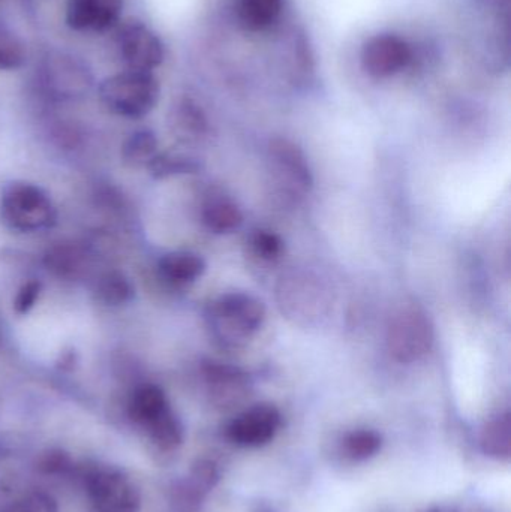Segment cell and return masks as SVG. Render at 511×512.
Returning <instances> with one entry per match:
<instances>
[{
	"mask_svg": "<svg viewBox=\"0 0 511 512\" xmlns=\"http://www.w3.org/2000/svg\"><path fill=\"white\" fill-rule=\"evenodd\" d=\"M126 415L156 459H168L182 447L185 439L182 421L158 385L134 388L126 402Z\"/></svg>",
	"mask_w": 511,
	"mask_h": 512,
	"instance_id": "obj_1",
	"label": "cell"
},
{
	"mask_svg": "<svg viewBox=\"0 0 511 512\" xmlns=\"http://www.w3.org/2000/svg\"><path fill=\"white\" fill-rule=\"evenodd\" d=\"M207 318L213 336L222 345L236 348L260 330L266 318V307L254 295L228 292L210 304Z\"/></svg>",
	"mask_w": 511,
	"mask_h": 512,
	"instance_id": "obj_2",
	"label": "cell"
},
{
	"mask_svg": "<svg viewBox=\"0 0 511 512\" xmlns=\"http://www.w3.org/2000/svg\"><path fill=\"white\" fill-rule=\"evenodd\" d=\"M95 512H138L141 492L122 469L108 465L81 466L75 472Z\"/></svg>",
	"mask_w": 511,
	"mask_h": 512,
	"instance_id": "obj_3",
	"label": "cell"
},
{
	"mask_svg": "<svg viewBox=\"0 0 511 512\" xmlns=\"http://www.w3.org/2000/svg\"><path fill=\"white\" fill-rule=\"evenodd\" d=\"M0 215L9 228L21 233L48 230L57 221L56 207L47 192L27 182H11L5 186Z\"/></svg>",
	"mask_w": 511,
	"mask_h": 512,
	"instance_id": "obj_4",
	"label": "cell"
},
{
	"mask_svg": "<svg viewBox=\"0 0 511 512\" xmlns=\"http://www.w3.org/2000/svg\"><path fill=\"white\" fill-rule=\"evenodd\" d=\"M99 95L108 110L128 119L147 116L159 101V83L152 72H120L104 80Z\"/></svg>",
	"mask_w": 511,
	"mask_h": 512,
	"instance_id": "obj_5",
	"label": "cell"
},
{
	"mask_svg": "<svg viewBox=\"0 0 511 512\" xmlns=\"http://www.w3.org/2000/svg\"><path fill=\"white\" fill-rule=\"evenodd\" d=\"M434 325L420 309L401 310L387 331V348L393 360L411 364L425 357L434 346Z\"/></svg>",
	"mask_w": 511,
	"mask_h": 512,
	"instance_id": "obj_6",
	"label": "cell"
},
{
	"mask_svg": "<svg viewBox=\"0 0 511 512\" xmlns=\"http://www.w3.org/2000/svg\"><path fill=\"white\" fill-rule=\"evenodd\" d=\"M117 48L123 62L134 71L152 72L164 60L161 39L143 23H129L117 35Z\"/></svg>",
	"mask_w": 511,
	"mask_h": 512,
	"instance_id": "obj_7",
	"label": "cell"
},
{
	"mask_svg": "<svg viewBox=\"0 0 511 512\" xmlns=\"http://www.w3.org/2000/svg\"><path fill=\"white\" fill-rule=\"evenodd\" d=\"M410 45L392 33L372 36L362 48V66L371 77L387 78L410 63Z\"/></svg>",
	"mask_w": 511,
	"mask_h": 512,
	"instance_id": "obj_8",
	"label": "cell"
},
{
	"mask_svg": "<svg viewBox=\"0 0 511 512\" xmlns=\"http://www.w3.org/2000/svg\"><path fill=\"white\" fill-rule=\"evenodd\" d=\"M281 426V412L269 403L254 406L231 421L227 436L240 447H263L275 438Z\"/></svg>",
	"mask_w": 511,
	"mask_h": 512,
	"instance_id": "obj_9",
	"label": "cell"
},
{
	"mask_svg": "<svg viewBox=\"0 0 511 512\" xmlns=\"http://www.w3.org/2000/svg\"><path fill=\"white\" fill-rule=\"evenodd\" d=\"M269 161L276 179L281 185L287 186V191L305 194L312 188L314 179L308 159L293 141L285 138L270 141Z\"/></svg>",
	"mask_w": 511,
	"mask_h": 512,
	"instance_id": "obj_10",
	"label": "cell"
},
{
	"mask_svg": "<svg viewBox=\"0 0 511 512\" xmlns=\"http://www.w3.org/2000/svg\"><path fill=\"white\" fill-rule=\"evenodd\" d=\"M204 378L209 385L213 402L222 408H230L245 399L249 390L248 375L231 364L206 361L203 364Z\"/></svg>",
	"mask_w": 511,
	"mask_h": 512,
	"instance_id": "obj_11",
	"label": "cell"
},
{
	"mask_svg": "<svg viewBox=\"0 0 511 512\" xmlns=\"http://www.w3.org/2000/svg\"><path fill=\"white\" fill-rule=\"evenodd\" d=\"M123 0H68L66 23L75 30H105L117 23Z\"/></svg>",
	"mask_w": 511,
	"mask_h": 512,
	"instance_id": "obj_12",
	"label": "cell"
},
{
	"mask_svg": "<svg viewBox=\"0 0 511 512\" xmlns=\"http://www.w3.org/2000/svg\"><path fill=\"white\" fill-rule=\"evenodd\" d=\"M218 469L209 460H198L188 478L173 489V505L179 512H195L204 496L218 483Z\"/></svg>",
	"mask_w": 511,
	"mask_h": 512,
	"instance_id": "obj_13",
	"label": "cell"
},
{
	"mask_svg": "<svg viewBox=\"0 0 511 512\" xmlns=\"http://www.w3.org/2000/svg\"><path fill=\"white\" fill-rule=\"evenodd\" d=\"M203 222L215 234H230L243 224V213L225 197H213L203 207Z\"/></svg>",
	"mask_w": 511,
	"mask_h": 512,
	"instance_id": "obj_14",
	"label": "cell"
},
{
	"mask_svg": "<svg viewBox=\"0 0 511 512\" xmlns=\"http://www.w3.org/2000/svg\"><path fill=\"white\" fill-rule=\"evenodd\" d=\"M159 270L165 279L174 283H191L206 271V261L192 252H171L162 256Z\"/></svg>",
	"mask_w": 511,
	"mask_h": 512,
	"instance_id": "obj_15",
	"label": "cell"
},
{
	"mask_svg": "<svg viewBox=\"0 0 511 512\" xmlns=\"http://www.w3.org/2000/svg\"><path fill=\"white\" fill-rule=\"evenodd\" d=\"M284 0H239V20L251 32L267 29L281 15Z\"/></svg>",
	"mask_w": 511,
	"mask_h": 512,
	"instance_id": "obj_16",
	"label": "cell"
},
{
	"mask_svg": "<svg viewBox=\"0 0 511 512\" xmlns=\"http://www.w3.org/2000/svg\"><path fill=\"white\" fill-rule=\"evenodd\" d=\"M173 128L186 141L200 140L207 132V119L195 102H180L173 113Z\"/></svg>",
	"mask_w": 511,
	"mask_h": 512,
	"instance_id": "obj_17",
	"label": "cell"
},
{
	"mask_svg": "<svg viewBox=\"0 0 511 512\" xmlns=\"http://www.w3.org/2000/svg\"><path fill=\"white\" fill-rule=\"evenodd\" d=\"M482 448L488 456L509 459L511 448L510 414L500 415L485 427Z\"/></svg>",
	"mask_w": 511,
	"mask_h": 512,
	"instance_id": "obj_18",
	"label": "cell"
},
{
	"mask_svg": "<svg viewBox=\"0 0 511 512\" xmlns=\"http://www.w3.org/2000/svg\"><path fill=\"white\" fill-rule=\"evenodd\" d=\"M150 173L156 179H168V177L185 176L200 171L201 165L197 159L185 155H173V153H156L152 161L147 165Z\"/></svg>",
	"mask_w": 511,
	"mask_h": 512,
	"instance_id": "obj_19",
	"label": "cell"
},
{
	"mask_svg": "<svg viewBox=\"0 0 511 512\" xmlns=\"http://www.w3.org/2000/svg\"><path fill=\"white\" fill-rule=\"evenodd\" d=\"M96 292L99 300L107 306H122L134 297V286L122 273L113 271L99 279Z\"/></svg>",
	"mask_w": 511,
	"mask_h": 512,
	"instance_id": "obj_20",
	"label": "cell"
},
{
	"mask_svg": "<svg viewBox=\"0 0 511 512\" xmlns=\"http://www.w3.org/2000/svg\"><path fill=\"white\" fill-rule=\"evenodd\" d=\"M158 149V141L155 134L150 131L135 132L131 135L122 150V158L126 164L131 167H141V165H149L153 156L156 155Z\"/></svg>",
	"mask_w": 511,
	"mask_h": 512,
	"instance_id": "obj_21",
	"label": "cell"
},
{
	"mask_svg": "<svg viewBox=\"0 0 511 512\" xmlns=\"http://www.w3.org/2000/svg\"><path fill=\"white\" fill-rule=\"evenodd\" d=\"M84 254L77 246H57L45 256L48 270L63 277L75 276L81 270Z\"/></svg>",
	"mask_w": 511,
	"mask_h": 512,
	"instance_id": "obj_22",
	"label": "cell"
},
{
	"mask_svg": "<svg viewBox=\"0 0 511 512\" xmlns=\"http://www.w3.org/2000/svg\"><path fill=\"white\" fill-rule=\"evenodd\" d=\"M381 436L374 430H356L344 441V451L353 460H366L380 451Z\"/></svg>",
	"mask_w": 511,
	"mask_h": 512,
	"instance_id": "obj_23",
	"label": "cell"
},
{
	"mask_svg": "<svg viewBox=\"0 0 511 512\" xmlns=\"http://www.w3.org/2000/svg\"><path fill=\"white\" fill-rule=\"evenodd\" d=\"M26 60L23 41L6 27L0 26V71L18 69Z\"/></svg>",
	"mask_w": 511,
	"mask_h": 512,
	"instance_id": "obj_24",
	"label": "cell"
},
{
	"mask_svg": "<svg viewBox=\"0 0 511 512\" xmlns=\"http://www.w3.org/2000/svg\"><path fill=\"white\" fill-rule=\"evenodd\" d=\"M2 512H60L59 505L47 493H30L12 502Z\"/></svg>",
	"mask_w": 511,
	"mask_h": 512,
	"instance_id": "obj_25",
	"label": "cell"
},
{
	"mask_svg": "<svg viewBox=\"0 0 511 512\" xmlns=\"http://www.w3.org/2000/svg\"><path fill=\"white\" fill-rule=\"evenodd\" d=\"M252 248L261 259L273 261L281 256L284 251V243H282L281 237L276 236L275 233L260 230L252 237Z\"/></svg>",
	"mask_w": 511,
	"mask_h": 512,
	"instance_id": "obj_26",
	"label": "cell"
},
{
	"mask_svg": "<svg viewBox=\"0 0 511 512\" xmlns=\"http://www.w3.org/2000/svg\"><path fill=\"white\" fill-rule=\"evenodd\" d=\"M38 468L47 475H71L77 472V465L63 451H48L39 459Z\"/></svg>",
	"mask_w": 511,
	"mask_h": 512,
	"instance_id": "obj_27",
	"label": "cell"
},
{
	"mask_svg": "<svg viewBox=\"0 0 511 512\" xmlns=\"http://www.w3.org/2000/svg\"><path fill=\"white\" fill-rule=\"evenodd\" d=\"M41 288V283L38 280H29L20 286L14 300V310L18 315H26L32 310L41 294Z\"/></svg>",
	"mask_w": 511,
	"mask_h": 512,
	"instance_id": "obj_28",
	"label": "cell"
}]
</instances>
